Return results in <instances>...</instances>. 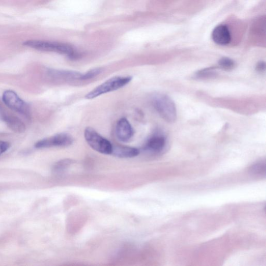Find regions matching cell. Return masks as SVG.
I'll return each instance as SVG.
<instances>
[{
	"label": "cell",
	"mask_w": 266,
	"mask_h": 266,
	"mask_svg": "<svg viewBox=\"0 0 266 266\" xmlns=\"http://www.w3.org/2000/svg\"><path fill=\"white\" fill-rule=\"evenodd\" d=\"M23 45L39 51L66 55L71 60H77L81 57V54L73 47L66 43L41 40H28L24 42Z\"/></svg>",
	"instance_id": "1"
},
{
	"label": "cell",
	"mask_w": 266,
	"mask_h": 266,
	"mask_svg": "<svg viewBox=\"0 0 266 266\" xmlns=\"http://www.w3.org/2000/svg\"><path fill=\"white\" fill-rule=\"evenodd\" d=\"M132 80L131 76L112 77L97 86L85 96L86 99L92 100L102 95L116 91L128 85Z\"/></svg>",
	"instance_id": "2"
},
{
	"label": "cell",
	"mask_w": 266,
	"mask_h": 266,
	"mask_svg": "<svg viewBox=\"0 0 266 266\" xmlns=\"http://www.w3.org/2000/svg\"><path fill=\"white\" fill-rule=\"evenodd\" d=\"M153 103L160 115L169 123L175 122L177 111L175 104L171 99L164 94H157L153 99Z\"/></svg>",
	"instance_id": "3"
},
{
	"label": "cell",
	"mask_w": 266,
	"mask_h": 266,
	"mask_svg": "<svg viewBox=\"0 0 266 266\" xmlns=\"http://www.w3.org/2000/svg\"><path fill=\"white\" fill-rule=\"evenodd\" d=\"M84 137L89 146L94 151L104 155H111L112 143L93 128H86Z\"/></svg>",
	"instance_id": "4"
},
{
	"label": "cell",
	"mask_w": 266,
	"mask_h": 266,
	"mask_svg": "<svg viewBox=\"0 0 266 266\" xmlns=\"http://www.w3.org/2000/svg\"><path fill=\"white\" fill-rule=\"evenodd\" d=\"M5 105L10 109L17 112L27 118L31 117V111L28 105L23 101L17 94L13 91H6L3 96Z\"/></svg>",
	"instance_id": "5"
},
{
	"label": "cell",
	"mask_w": 266,
	"mask_h": 266,
	"mask_svg": "<svg viewBox=\"0 0 266 266\" xmlns=\"http://www.w3.org/2000/svg\"><path fill=\"white\" fill-rule=\"evenodd\" d=\"M73 141V138L70 135L60 133L39 140L35 144V147L38 149L66 147L70 146Z\"/></svg>",
	"instance_id": "6"
},
{
	"label": "cell",
	"mask_w": 266,
	"mask_h": 266,
	"mask_svg": "<svg viewBox=\"0 0 266 266\" xmlns=\"http://www.w3.org/2000/svg\"><path fill=\"white\" fill-rule=\"evenodd\" d=\"M3 106L0 103V117L2 118L7 126L16 133H21L25 132L26 127L22 121L16 116L7 111Z\"/></svg>",
	"instance_id": "7"
},
{
	"label": "cell",
	"mask_w": 266,
	"mask_h": 266,
	"mask_svg": "<svg viewBox=\"0 0 266 266\" xmlns=\"http://www.w3.org/2000/svg\"><path fill=\"white\" fill-rule=\"evenodd\" d=\"M115 134L117 139L122 142H128L134 136V130L127 119H120L116 124Z\"/></svg>",
	"instance_id": "8"
},
{
	"label": "cell",
	"mask_w": 266,
	"mask_h": 266,
	"mask_svg": "<svg viewBox=\"0 0 266 266\" xmlns=\"http://www.w3.org/2000/svg\"><path fill=\"white\" fill-rule=\"evenodd\" d=\"M212 37L213 41L220 45H228L231 41V35L228 27L221 25L213 31Z\"/></svg>",
	"instance_id": "9"
},
{
	"label": "cell",
	"mask_w": 266,
	"mask_h": 266,
	"mask_svg": "<svg viewBox=\"0 0 266 266\" xmlns=\"http://www.w3.org/2000/svg\"><path fill=\"white\" fill-rule=\"evenodd\" d=\"M47 73L51 77L55 79L79 80H81L82 74L75 71L56 69H49Z\"/></svg>",
	"instance_id": "10"
},
{
	"label": "cell",
	"mask_w": 266,
	"mask_h": 266,
	"mask_svg": "<svg viewBox=\"0 0 266 266\" xmlns=\"http://www.w3.org/2000/svg\"><path fill=\"white\" fill-rule=\"evenodd\" d=\"M166 139L164 136L160 134H155L149 139L146 144L145 150L154 153L161 152L165 147Z\"/></svg>",
	"instance_id": "11"
},
{
	"label": "cell",
	"mask_w": 266,
	"mask_h": 266,
	"mask_svg": "<svg viewBox=\"0 0 266 266\" xmlns=\"http://www.w3.org/2000/svg\"><path fill=\"white\" fill-rule=\"evenodd\" d=\"M139 154L138 149L124 146H113L111 155L120 158H131L137 156Z\"/></svg>",
	"instance_id": "12"
},
{
	"label": "cell",
	"mask_w": 266,
	"mask_h": 266,
	"mask_svg": "<svg viewBox=\"0 0 266 266\" xmlns=\"http://www.w3.org/2000/svg\"><path fill=\"white\" fill-rule=\"evenodd\" d=\"M215 67L203 69L197 72L196 76L199 79L212 78L216 75L217 72L215 71Z\"/></svg>",
	"instance_id": "13"
},
{
	"label": "cell",
	"mask_w": 266,
	"mask_h": 266,
	"mask_svg": "<svg viewBox=\"0 0 266 266\" xmlns=\"http://www.w3.org/2000/svg\"><path fill=\"white\" fill-rule=\"evenodd\" d=\"M103 69L102 68H96L92 69L85 73L82 74L81 80H88L95 78L99 76L102 72Z\"/></svg>",
	"instance_id": "14"
},
{
	"label": "cell",
	"mask_w": 266,
	"mask_h": 266,
	"mask_svg": "<svg viewBox=\"0 0 266 266\" xmlns=\"http://www.w3.org/2000/svg\"><path fill=\"white\" fill-rule=\"evenodd\" d=\"M219 64L222 69L227 71L233 69L235 65L234 62L228 57H223L220 59Z\"/></svg>",
	"instance_id": "15"
},
{
	"label": "cell",
	"mask_w": 266,
	"mask_h": 266,
	"mask_svg": "<svg viewBox=\"0 0 266 266\" xmlns=\"http://www.w3.org/2000/svg\"><path fill=\"white\" fill-rule=\"evenodd\" d=\"M72 160L70 159H65L57 162L54 166V171L56 172H60L64 170L68 166L72 163Z\"/></svg>",
	"instance_id": "16"
},
{
	"label": "cell",
	"mask_w": 266,
	"mask_h": 266,
	"mask_svg": "<svg viewBox=\"0 0 266 266\" xmlns=\"http://www.w3.org/2000/svg\"><path fill=\"white\" fill-rule=\"evenodd\" d=\"M252 171L255 173H262L265 172V165L257 164L252 167Z\"/></svg>",
	"instance_id": "17"
},
{
	"label": "cell",
	"mask_w": 266,
	"mask_h": 266,
	"mask_svg": "<svg viewBox=\"0 0 266 266\" xmlns=\"http://www.w3.org/2000/svg\"><path fill=\"white\" fill-rule=\"evenodd\" d=\"M10 147V144L6 141H0V155L6 152Z\"/></svg>",
	"instance_id": "18"
},
{
	"label": "cell",
	"mask_w": 266,
	"mask_h": 266,
	"mask_svg": "<svg viewBox=\"0 0 266 266\" xmlns=\"http://www.w3.org/2000/svg\"><path fill=\"white\" fill-rule=\"evenodd\" d=\"M265 64L263 62H259L256 66V70L257 72H261L265 70Z\"/></svg>",
	"instance_id": "19"
}]
</instances>
